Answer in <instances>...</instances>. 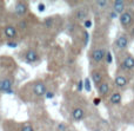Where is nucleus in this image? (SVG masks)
<instances>
[{
    "mask_svg": "<svg viewBox=\"0 0 134 131\" xmlns=\"http://www.w3.org/2000/svg\"><path fill=\"white\" fill-rule=\"evenodd\" d=\"M12 86H13V79L12 78L6 77L0 79V91H4L6 93H13Z\"/></svg>",
    "mask_w": 134,
    "mask_h": 131,
    "instance_id": "obj_1",
    "label": "nucleus"
},
{
    "mask_svg": "<svg viewBox=\"0 0 134 131\" xmlns=\"http://www.w3.org/2000/svg\"><path fill=\"white\" fill-rule=\"evenodd\" d=\"M47 92V89H46V85H45L44 82L41 80H38V82L34 83L33 85V93L37 97H44Z\"/></svg>",
    "mask_w": 134,
    "mask_h": 131,
    "instance_id": "obj_2",
    "label": "nucleus"
},
{
    "mask_svg": "<svg viewBox=\"0 0 134 131\" xmlns=\"http://www.w3.org/2000/svg\"><path fill=\"white\" fill-rule=\"evenodd\" d=\"M119 19H120L121 26H122V27H125V28L130 27V26L132 25V23H133V15H132V13H131V12H127V11L124 12L122 14H120Z\"/></svg>",
    "mask_w": 134,
    "mask_h": 131,
    "instance_id": "obj_3",
    "label": "nucleus"
},
{
    "mask_svg": "<svg viewBox=\"0 0 134 131\" xmlns=\"http://www.w3.org/2000/svg\"><path fill=\"white\" fill-rule=\"evenodd\" d=\"M4 34L6 38H8V40H12V39H15L16 35H18V31L14 26L12 25H7L6 27L4 28Z\"/></svg>",
    "mask_w": 134,
    "mask_h": 131,
    "instance_id": "obj_4",
    "label": "nucleus"
},
{
    "mask_svg": "<svg viewBox=\"0 0 134 131\" xmlns=\"http://www.w3.org/2000/svg\"><path fill=\"white\" fill-rule=\"evenodd\" d=\"M105 56H106V52L102 49H95V50H93L92 53H91V57H92V59L95 63H100V61L105 58Z\"/></svg>",
    "mask_w": 134,
    "mask_h": 131,
    "instance_id": "obj_5",
    "label": "nucleus"
},
{
    "mask_svg": "<svg viewBox=\"0 0 134 131\" xmlns=\"http://www.w3.org/2000/svg\"><path fill=\"white\" fill-rule=\"evenodd\" d=\"M25 60L30 64L35 63V61L39 60V54H38V52L35 50H28L25 53Z\"/></svg>",
    "mask_w": 134,
    "mask_h": 131,
    "instance_id": "obj_6",
    "label": "nucleus"
},
{
    "mask_svg": "<svg viewBox=\"0 0 134 131\" xmlns=\"http://www.w3.org/2000/svg\"><path fill=\"white\" fill-rule=\"evenodd\" d=\"M28 11V6L26 2L24 1H18L15 4V13L18 15H25Z\"/></svg>",
    "mask_w": 134,
    "mask_h": 131,
    "instance_id": "obj_7",
    "label": "nucleus"
},
{
    "mask_svg": "<svg viewBox=\"0 0 134 131\" xmlns=\"http://www.w3.org/2000/svg\"><path fill=\"white\" fill-rule=\"evenodd\" d=\"M125 7H126V4L122 0H115L113 2V11L116 14H122L125 12Z\"/></svg>",
    "mask_w": 134,
    "mask_h": 131,
    "instance_id": "obj_8",
    "label": "nucleus"
},
{
    "mask_svg": "<svg viewBox=\"0 0 134 131\" xmlns=\"http://www.w3.org/2000/svg\"><path fill=\"white\" fill-rule=\"evenodd\" d=\"M121 67L124 70H132L134 67V58L132 56H127L121 63Z\"/></svg>",
    "mask_w": 134,
    "mask_h": 131,
    "instance_id": "obj_9",
    "label": "nucleus"
},
{
    "mask_svg": "<svg viewBox=\"0 0 134 131\" xmlns=\"http://www.w3.org/2000/svg\"><path fill=\"white\" fill-rule=\"evenodd\" d=\"M72 117H73V119L75 120V122H80V120H82L83 117H85V111L81 108H75L72 111Z\"/></svg>",
    "mask_w": 134,
    "mask_h": 131,
    "instance_id": "obj_10",
    "label": "nucleus"
},
{
    "mask_svg": "<svg viewBox=\"0 0 134 131\" xmlns=\"http://www.w3.org/2000/svg\"><path fill=\"white\" fill-rule=\"evenodd\" d=\"M115 45L118 49L120 50H125L128 46V38L126 35H120L118 39L115 40Z\"/></svg>",
    "mask_w": 134,
    "mask_h": 131,
    "instance_id": "obj_11",
    "label": "nucleus"
},
{
    "mask_svg": "<svg viewBox=\"0 0 134 131\" xmlns=\"http://www.w3.org/2000/svg\"><path fill=\"white\" fill-rule=\"evenodd\" d=\"M127 82L128 80L126 79L124 76H116V77L114 78V84H115L118 87H120V89L125 87L126 85H127Z\"/></svg>",
    "mask_w": 134,
    "mask_h": 131,
    "instance_id": "obj_12",
    "label": "nucleus"
},
{
    "mask_svg": "<svg viewBox=\"0 0 134 131\" xmlns=\"http://www.w3.org/2000/svg\"><path fill=\"white\" fill-rule=\"evenodd\" d=\"M92 80H93V83H94V84L97 85V87H98L102 83L101 73H100L99 71H93V72H92Z\"/></svg>",
    "mask_w": 134,
    "mask_h": 131,
    "instance_id": "obj_13",
    "label": "nucleus"
},
{
    "mask_svg": "<svg viewBox=\"0 0 134 131\" xmlns=\"http://www.w3.org/2000/svg\"><path fill=\"white\" fill-rule=\"evenodd\" d=\"M121 101H122V97H121L120 92H114V93H112L111 98H109V102H111L112 104H114V105H116V104H120Z\"/></svg>",
    "mask_w": 134,
    "mask_h": 131,
    "instance_id": "obj_14",
    "label": "nucleus"
},
{
    "mask_svg": "<svg viewBox=\"0 0 134 131\" xmlns=\"http://www.w3.org/2000/svg\"><path fill=\"white\" fill-rule=\"evenodd\" d=\"M98 89H99L100 96H105V95H107V92L109 91V85L107 82H102L101 84L98 86Z\"/></svg>",
    "mask_w": 134,
    "mask_h": 131,
    "instance_id": "obj_15",
    "label": "nucleus"
},
{
    "mask_svg": "<svg viewBox=\"0 0 134 131\" xmlns=\"http://www.w3.org/2000/svg\"><path fill=\"white\" fill-rule=\"evenodd\" d=\"M75 18L78 19V20H86V18H87V12L83 8H79L78 11L75 12Z\"/></svg>",
    "mask_w": 134,
    "mask_h": 131,
    "instance_id": "obj_16",
    "label": "nucleus"
},
{
    "mask_svg": "<svg viewBox=\"0 0 134 131\" xmlns=\"http://www.w3.org/2000/svg\"><path fill=\"white\" fill-rule=\"evenodd\" d=\"M83 89L87 92H91V90H92V83H91V79L88 77H86L83 80Z\"/></svg>",
    "mask_w": 134,
    "mask_h": 131,
    "instance_id": "obj_17",
    "label": "nucleus"
},
{
    "mask_svg": "<svg viewBox=\"0 0 134 131\" xmlns=\"http://www.w3.org/2000/svg\"><path fill=\"white\" fill-rule=\"evenodd\" d=\"M16 26H18V28H19V30H21V31L26 30V27H27V21H26V20H20Z\"/></svg>",
    "mask_w": 134,
    "mask_h": 131,
    "instance_id": "obj_18",
    "label": "nucleus"
},
{
    "mask_svg": "<svg viewBox=\"0 0 134 131\" xmlns=\"http://www.w3.org/2000/svg\"><path fill=\"white\" fill-rule=\"evenodd\" d=\"M88 41H90V33L88 32H83V46H87Z\"/></svg>",
    "mask_w": 134,
    "mask_h": 131,
    "instance_id": "obj_19",
    "label": "nucleus"
},
{
    "mask_svg": "<svg viewBox=\"0 0 134 131\" xmlns=\"http://www.w3.org/2000/svg\"><path fill=\"white\" fill-rule=\"evenodd\" d=\"M20 131H34V129H33V127L31 124H24L21 127Z\"/></svg>",
    "mask_w": 134,
    "mask_h": 131,
    "instance_id": "obj_20",
    "label": "nucleus"
},
{
    "mask_svg": "<svg viewBox=\"0 0 134 131\" xmlns=\"http://www.w3.org/2000/svg\"><path fill=\"white\" fill-rule=\"evenodd\" d=\"M105 58H106V63L107 64H112V61H113V56H112L111 52H107L106 56H105Z\"/></svg>",
    "mask_w": 134,
    "mask_h": 131,
    "instance_id": "obj_21",
    "label": "nucleus"
},
{
    "mask_svg": "<svg viewBox=\"0 0 134 131\" xmlns=\"http://www.w3.org/2000/svg\"><path fill=\"white\" fill-rule=\"evenodd\" d=\"M45 26L46 27H52V25H53V18H47V19H45Z\"/></svg>",
    "mask_w": 134,
    "mask_h": 131,
    "instance_id": "obj_22",
    "label": "nucleus"
},
{
    "mask_svg": "<svg viewBox=\"0 0 134 131\" xmlns=\"http://www.w3.org/2000/svg\"><path fill=\"white\" fill-rule=\"evenodd\" d=\"M57 129H58V131H67L68 128H67V125L65 124V123H60V124H58Z\"/></svg>",
    "mask_w": 134,
    "mask_h": 131,
    "instance_id": "obj_23",
    "label": "nucleus"
},
{
    "mask_svg": "<svg viewBox=\"0 0 134 131\" xmlns=\"http://www.w3.org/2000/svg\"><path fill=\"white\" fill-rule=\"evenodd\" d=\"M93 25V21L91 20V19H86L85 21H83V26H85V28H91Z\"/></svg>",
    "mask_w": 134,
    "mask_h": 131,
    "instance_id": "obj_24",
    "label": "nucleus"
},
{
    "mask_svg": "<svg viewBox=\"0 0 134 131\" xmlns=\"http://www.w3.org/2000/svg\"><path fill=\"white\" fill-rule=\"evenodd\" d=\"M107 4H108L107 1H97V6H99L100 8H105V7H107Z\"/></svg>",
    "mask_w": 134,
    "mask_h": 131,
    "instance_id": "obj_25",
    "label": "nucleus"
},
{
    "mask_svg": "<svg viewBox=\"0 0 134 131\" xmlns=\"http://www.w3.org/2000/svg\"><path fill=\"white\" fill-rule=\"evenodd\" d=\"M45 9H46V6H45V4L40 2V4L38 5V11H39V12H44Z\"/></svg>",
    "mask_w": 134,
    "mask_h": 131,
    "instance_id": "obj_26",
    "label": "nucleus"
},
{
    "mask_svg": "<svg viewBox=\"0 0 134 131\" xmlns=\"http://www.w3.org/2000/svg\"><path fill=\"white\" fill-rule=\"evenodd\" d=\"M45 97H46L47 99H52V98L54 97V93H53L52 91H47V92H46V95H45Z\"/></svg>",
    "mask_w": 134,
    "mask_h": 131,
    "instance_id": "obj_27",
    "label": "nucleus"
},
{
    "mask_svg": "<svg viewBox=\"0 0 134 131\" xmlns=\"http://www.w3.org/2000/svg\"><path fill=\"white\" fill-rule=\"evenodd\" d=\"M82 89H83V82H82V80H79V83H78V91L79 92L82 91Z\"/></svg>",
    "mask_w": 134,
    "mask_h": 131,
    "instance_id": "obj_28",
    "label": "nucleus"
},
{
    "mask_svg": "<svg viewBox=\"0 0 134 131\" xmlns=\"http://www.w3.org/2000/svg\"><path fill=\"white\" fill-rule=\"evenodd\" d=\"M16 43L15 41H12V40H8L7 41V46H9V47H16Z\"/></svg>",
    "mask_w": 134,
    "mask_h": 131,
    "instance_id": "obj_29",
    "label": "nucleus"
},
{
    "mask_svg": "<svg viewBox=\"0 0 134 131\" xmlns=\"http://www.w3.org/2000/svg\"><path fill=\"white\" fill-rule=\"evenodd\" d=\"M100 103H101V99H100V98H94V99H93V104H94L95 106L100 105Z\"/></svg>",
    "mask_w": 134,
    "mask_h": 131,
    "instance_id": "obj_30",
    "label": "nucleus"
},
{
    "mask_svg": "<svg viewBox=\"0 0 134 131\" xmlns=\"http://www.w3.org/2000/svg\"><path fill=\"white\" fill-rule=\"evenodd\" d=\"M109 17H111L112 19H114V18H116V17H118V14H116V13H115V12H114V11H112L111 13H109Z\"/></svg>",
    "mask_w": 134,
    "mask_h": 131,
    "instance_id": "obj_31",
    "label": "nucleus"
},
{
    "mask_svg": "<svg viewBox=\"0 0 134 131\" xmlns=\"http://www.w3.org/2000/svg\"><path fill=\"white\" fill-rule=\"evenodd\" d=\"M133 90H134V85H133Z\"/></svg>",
    "mask_w": 134,
    "mask_h": 131,
    "instance_id": "obj_32",
    "label": "nucleus"
},
{
    "mask_svg": "<svg viewBox=\"0 0 134 131\" xmlns=\"http://www.w3.org/2000/svg\"><path fill=\"white\" fill-rule=\"evenodd\" d=\"M95 131H99V130H95Z\"/></svg>",
    "mask_w": 134,
    "mask_h": 131,
    "instance_id": "obj_33",
    "label": "nucleus"
}]
</instances>
